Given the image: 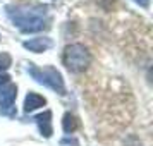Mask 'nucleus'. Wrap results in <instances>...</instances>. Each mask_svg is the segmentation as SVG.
Returning <instances> with one entry per match:
<instances>
[{
  "label": "nucleus",
  "instance_id": "1",
  "mask_svg": "<svg viewBox=\"0 0 153 146\" xmlns=\"http://www.w3.org/2000/svg\"><path fill=\"white\" fill-rule=\"evenodd\" d=\"M90 60H91L90 52L81 43L69 45L65 48V52H64V64L72 72H81V70H84L90 65Z\"/></svg>",
  "mask_w": 153,
  "mask_h": 146
},
{
  "label": "nucleus",
  "instance_id": "2",
  "mask_svg": "<svg viewBox=\"0 0 153 146\" xmlns=\"http://www.w3.org/2000/svg\"><path fill=\"white\" fill-rule=\"evenodd\" d=\"M43 105H45V98L36 95V93H29L28 96H26V102H24V110L33 112L38 107H43Z\"/></svg>",
  "mask_w": 153,
  "mask_h": 146
},
{
  "label": "nucleus",
  "instance_id": "3",
  "mask_svg": "<svg viewBox=\"0 0 153 146\" xmlns=\"http://www.w3.org/2000/svg\"><path fill=\"white\" fill-rule=\"evenodd\" d=\"M52 45L48 38H35V40H31V42H26L24 43V47L29 48L31 52H43V50H47Z\"/></svg>",
  "mask_w": 153,
  "mask_h": 146
},
{
  "label": "nucleus",
  "instance_id": "4",
  "mask_svg": "<svg viewBox=\"0 0 153 146\" xmlns=\"http://www.w3.org/2000/svg\"><path fill=\"white\" fill-rule=\"evenodd\" d=\"M50 117H52V113H50V112H45V113H42L40 117L36 119V120H38V125H40V131H42L47 138L52 134V122H50Z\"/></svg>",
  "mask_w": 153,
  "mask_h": 146
},
{
  "label": "nucleus",
  "instance_id": "5",
  "mask_svg": "<svg viewBox=\"0 0 153 146\" xmlns=\"http://www.w3.org/2000/svg\"><path fill=\"white\" fill-rule=\"evenodd\" d=\"M62 125H64V131L65 132H74L76 127H77L76 117L71 115V113H65V115H64V120H62Z\"/></svg>",
  "mask_w": 153,
  "mask_h": 146
},
{
  "label": "nucleus",
  "instance_id": "6",
  "mask_svg": "<svg viewBox=\"0 0 153 146\" xmlns=\"http://www.w3.org/2000/svg\"><path fill=\"white\" fill-rule=\"evenodd\" d=\"M9 65H10V55H7V53H0V72L5 70Z\"/></svg>",
  "mask_w": 153,
  "mask_h": 146
},
{
  "label": "nucleus",
  "instance_id": "7",
  "mask_svg": "<svg viewBox=\"0 0 153 146\" xmlns=\"http://www.w3.org/2000/svg\"><path fill=\"white\" fill-rule=\"evenodd\" d=\"M97 2H98V5H100V7H103L105 10H110L112 5H114L117 0H97Z\"/></svg>",
  "mask_w": 153,
  "mask_h": 146
},
{
  "label": "nucleus",
  "instance_id": "8",
  "mask_svg": "<svg viewBox=\"0 0 153 146\" xmlns=\"http://www.w3.org/2000/svg\"><path fill=\"white\" fill-rule=\"evenodd\" d=\"M7 83H9V76H7V74H0V88H2V86H5Z\"/></svg>",
  "mask_w": 153,
  "mask_h": 146
},
{
  "label": "nucleus",
  "instance_id": "9",
  "mask_svg": "<svg viewBox=\"0 0 153 146\" xmlns=\"http://www.w3.org/2000/svg\"><path fill=\"white\" fill-rule=\"evenodd\" d=\"M136 2H139L141 5H146V4H148V0H136Z\"/></svg>",
  "mask_w": 153,
  "mask_h": 146
}]
</instances>
